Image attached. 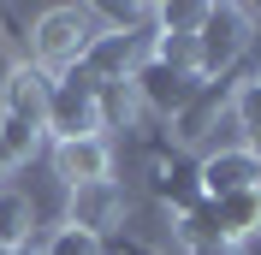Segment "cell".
<instances>
[{"instance_id":"1","label":"cell","mask_w":261,"mask_h":255,"mask_svg":"<svg viewBox=\"0 0 261 255\" xmlns=\"http://www.w3.org/2000/svg\"><path fill=\"white\" fill-rule=\"evenodd\" d=\"M95 36L101 30H95V18H89V6H54V12L36 18V30H30V60L60 78L65 65L83 60V48H89Z\"/></svg>"},{"instance_id":"2","label":"cell","mask_w":261,"mask_h":255,"mask_svg":"<svg viewBox=\"0 0 261 255\" xmlns=\"http://www.w3.org/2000/svg\"><path fill=\"white\" fill-rule=\"evenodd\" d=\"M54 143H77V137H101V119H95V78L83 65H65L54 78V95H48V119H42Z\"/></svg>"},{"instance_id":"3","label":"cell","mask_w":261,"mask_h":255,"mask_svg":"<svg viewBox=\"0 0 261 255\" xmlns=\"http://www.w3.org/2000/svg\"><path fill=\"white\" fill-rule=\"evenodd\" d=\"M244 48H249V12L244 6H208V18L196 24V78L238 71Z\"/></svg>"},{"instance_id":"4","label":"cell","mask_w":261,"mask_h":255,"mask_svg":"<svg viewBox=\"0 0 261 255\" xmlns=\"http://www.w3.org/2000/svg\"><path fill=\"white\" fill-rule=\"evenodd\" d=\"M130 95H137V107L154 113V119H178L184 107H190L196 95V78H178V71H166L161 60H137V71H130Z\"/></svg>"},{"instance_id":"5","label":"cell","mask_w":261,"mask_h":255,"mask_svg":"<svg viewBox=\"0 0 261 255\" xmlns=\"http://www.w3.org/2000/svg\"><path fill=\"white\" fill-rule=\"evenodd\" d=\"M48 95H54V71H42L36 60L24 65H6V83H0V113H12V119H24V125L42 131V119H48Z\"/></svg>"},{"instance_id":"6","label":"cell","mask_w":261,"mask_h":255,"mask_svg":"<svg viewBox=\"0 0 261 255\" xmlns=\"http://www.w3.org/2000/svg\"><path fill=\"white\" fill-rule=\"evenodd\" d=\"M119 220H125V190H119L113 178H101V184H77V190H71L65 225H77V232L101 238V232H113Z\"/></svg>"},{"instance_id":"7","label":"cell","mask_w":261,"mask_h":255,"mask_svg":"<svg viewBox=\"0 0 261 255\" xmlns=\"http://www.w3.org/2000/svg\"><path fill=\"white\" fill-rule=\"evenodd\" d=\"M231 95H238V71H226L220 83H196L190 107L172 119V137H178V143H202V137L214 131V119L231 107Z\"/></svg>"},{"instance_id":"8","label":"cell","mask_w":261,"mask_h":255,"mask_svg":"<svg viewBox=\"0 0 261 255\" xmlns=\"http://www.w3.org/2000/svg\"><path fill=\"white\" fill-rule=\"evenodd\" d=\"M196 166H202V196H208V202L238 196V190H255V184H261V160L249 155V148H220V155L196 160Z\"/></svg>"},{"instance_id":"9","label":"cell","mask_w":261,"mask_h":255,"mask_svg":"<svg viewBox=\"0 0 261 255\" xmlns=\"http://www.w3.org/2000/svg\"><path fill=\"white\" fill-rule=\"evenodd\" d=\"M54 172L77 190V184H101L113 172V143L107 137H77V143H54Z\"/></svg>"},{"instance_id":"10","label":"cell","mask_w":261,"mask_h":255,"mask_svg":"<svg viewBox=\"0 0 261 255\" xmlns=\"http://www.w3.org/2000/svg\"><path fill=\"white\" fill-rule=\"evenodd\" d=\"M137 60H143V48H137L130 36H107V30H101L95 42L83 48L77 65H83L95 83H119V78H130V71H137Z\"/></svg>"},{"instance_id":"11","label":"cell","mask_w":261,"mask_h":255,"mask_svg":"<svg viewBox=\"0 0 261 255\" xmlns=\"http://www.w3.org/2000/svg\"><path fill=\"white\" fill-rule=\"evenodd\" d=\"M154 196H161L172 214H190V208L202 202V166L172 155L166 166H154Z\"/></svg>"},{"instance_id":"12","label":"cell","mask_w":261,"mask_h":255,"mask_svg":"<svg viewBox=\"0 0 261 255\" xmlns=\"http://www.w3.org/2000/svg\"><path fill=\"white\" fill-rule=\"evenodd\" d=\"M220 232L226 243H244L249 232H261V190H238V196H220Z\"/></svg>"},{"instance_id":"13","label":"cell","mask_w":261,"mask_h":255,"mask_svg":"<svg viewBox=\"0 0 261 255\" xmlns=\"http://www.w3.org/2000/svg\"><path fill=\"white\" fill-rule=\"evenodd\" d=\"M30 232H36V202L12 184H0V249H18Z\"/></svg>"},{"instance_id":"14","label":"cell","mask_w":261,"mask_h":255,"mask_svg":"<svg viewBox=\"0 0 261 255\" xmlns=\"http://www.w3.org/2000/svg\"><path fill=\"white\" fill-rule=\"evenodd\" d=\"M137 95H130V78H119V83H95V119H101V131H119V125H130L137 119Z\"/></svg>"},{"instance_id":"15","label":"cell","mask_w":261,"mask_h":255,"mask_svg":"<svg viewBox=\"0 0 261 255\" xmlns=\"http://www.w3.org/2000/svg\"><path fill=\"white\" fill-rule=\"evenodd\" d=\"M36 143H42V131H36V125H24V119H12V113H0V172L24 166V160L36 155Z\"/></svg>"},{"instance_id":"16","label":"cell","mask_w":261,"mask_h":255,"mask_svg":"<svg viewBox=\"0 0 261 255\" xmlns=\"http://www.w3.org/2000/svg\"><path fill=\"white\" fill-rule=\"evenodd\" d=\"M172 232H178L190 249H196V243H226V232H220V208H214L208 196H202L190 214H178V225H172Z\"/></svg>"},{"instance_id":"17","label":"cell","mask_w":261,"mask_h":255,"mask_svg":"<svg viewBox=\"0 0 261 255\" xmlns=\"http://www.w3.org/2000/svg\"><path fill=\"white\" fill-rule=\"evenodd\" d=\"M202 18H208L202 0H166V6H154V30L161 36H196Z\"/></svg>"},{"instance_id":"18","label":"cell","mask_w":261,"mask_h":255,"mask_svg":"<svg viewBox=\"0 0 261 255\" xmlns=\"http://www.w3.org/2000/svg\"><path fill=\"white\" fill-rule=\"evenodd\" d=\"M231 119L244 125V137H261V83H255V78L238 83V95H231Z\"/></svg>"},{"instance_id":"19","label":"cell","mask_w":261,"mask_h":255,"mask_svg":"<svg viewBox=\"0 0 261 255\" xmlns=\"http://www.w3.org/2000/svg\"><path fill=\"white\" fill-rule=\"evenodd\" d=\"M48 255H101V238H89V232H77V225H54Z\"/></svg>"},{"instance_id":"20","label":"cell","mask_w":261,"mask_h":255,"mask_svg":"<svg viewBox=\"0 0 261 255\" xmlns=\"http://www.w3.org/2000/svg\"><path fill=\"white\" fill-rule=\"evenodd\" d=\"M113 255H161V249H154V243H143V238H119Z\"/></svg>"},{"instance_id":"21","label":"cell","mask_w":261,"mask_h":255,"mask_svg":"<svg viewBox=\"0 0 261 255\" xmlns=\"http://www.w3.org/2000/svg\"><path fill=\"white\" fill-rule=\"evenodd\" d=\"M190 255H244V243H196Z\"/></svg>"},{"instance_id":"22","label":"cell","mask_w":261,"mask_h":255,"mask_svg":"<svg viewBox=\"0 0 261 255\" xmlns=\"http://www.w3.org/2000/svg\"><path fill=\"white\" fill-rule=\"evenodd\" d=\"M0 255H12V249H0Z\"/></svg>"},{"instance_id":"23","label":"cell","mask_w":261,"mask_h":255,"mask_svg":"<svg viewBox=\"0 0 261 255\" xmlns=\"http://www.w3.org/2000/svg\"><path fill=\"white\" fill-rule=\"evenodd\" d=\"M255 83H261V71H255Z\"/></svg>"},{"instance_id":"24","label":"cell","mask_w":261,"mask_h":255,"mask_svg":"<svg viewBox=\"0 0 261 255\" xmlns=\"http://www.w3.org/2000/svg\"><path fill=\"white\" fill-rule=\"evenodd\" d=\"M255 190H261V184H255Z\"/></svg>"}]
</instances>
